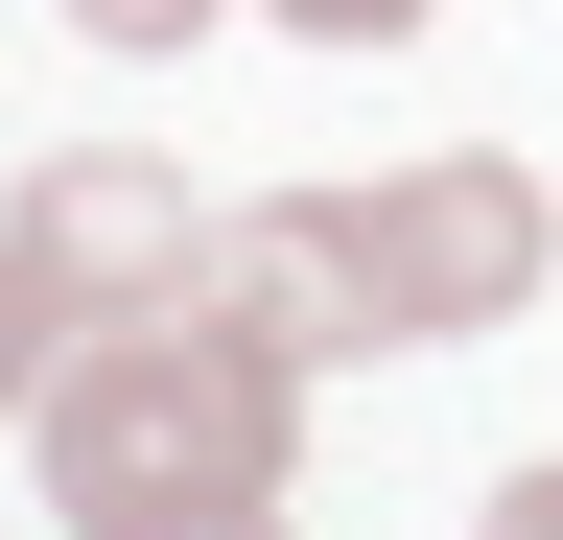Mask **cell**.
I'll list each match as a JSON object with an SVG mask.
<instances>
[{
  "label": "cell",
  "mask_w": 563,
  "mask_h": 540,
  "mask_svg": "<svg viewBox=\"0 0 563 540\" xmlns=\"http://www.w3.org/2000/svg\"><path fill=\"white\" fill-rule=\"evenodd\" d=\"M0 258L47 283V329H118V306H188V283H211V212H188L141 142H47L24 188H0Z\"/></svg>",
  "instance_id": "3957f363"
},
{
  "label": "cell",
  "mask_w": 563,
  "mask_h": 540,
  "mask_svg": "<svg viewBox=\"0 0 563 540\" xmlns=\"http://www.w3.org/2000/svg\"><path fill=\"white\" fill-rule=\"evenodd\" d=\"M470 540H563V447H540V470H493V517H470Z\"/></svg>",
  "instance_id": "ba28073f"
},
{
  "label": "cell",
  "mask_w": 563,
  "mask_h": 540,
  "mask_svg": "<svg viewBox=\"0 0 563 540\" xmlns=\"http://www.w3.org/2000/svg\"><path fill=\"white\" fill-rule=\"evenodd\" d=\"M47 353H70V329H47V283H24V258H0V423L47 399Z\"/></svg>",
  "instance_id": "5b68a950"
},
{
  "label": "cell",
  "mask_w": 563,
  "mask_h": 540,
  "mask_svg": "<svg viewBox=\"0 0 563 540\" xmlns=\"http://www.w3.org/2000/svg\"><path fill=\"white\" fill-rule=\"evenodd\" d=\"M329 235H352V283H376L399 353L517 329V306H540V258H563L540 165H493V142H422V165H376V188H329Z\"/></svg>",
  "instance_id": "7a4b0ae2"
},
{
  "label": "cell",
  "mask_w": 563,
  "mask_h": 540,
  "mask_svg": "<svg viewBox=\"0 0 563 540\" xmlns=\"http://www.w3.org/2000/svg\"><path fill=\"white\" fill-rule=\"evenodd\" d=\"M70 24H95V47H211L235 0H70Z\"/></svg>",
  "instance_id": "52a82bcc"
},
{
  "label": "cell",
  "mask_w": 563,
  "mask_h": 540,
  "mask_svg": "<svg viewBox=\"0 0 563 540\" xmlns=\"http://www.w3.org/2000/svg\"><path fill=\"white\" fill-rule=\"evenodd\" d=\"M258 24H306V47H422L446 0H258Z\"/></svg>",
  "instance_id": "8992f818"
},
{
  "label": "cell",
  "mask_w": 563,
  "mask_h": 540,
  "mask_svg": "<svg viewBox=\"0 0 563 540\" xmlns=\"http://www.w3.org/2000/svg\"><path fill=\"white\" fill-rule=\"evenodd\" d=\"M24 470L70 540H211V517H282V470H306V353L235 306H118L70 329L47 399H24Z\"/></svg>",
  "instance_id": "6da1fadb"
},
{
  "label": "cell",
  "mask_w": 563,
  "mask_h": 540,
  "mask_svg": "<svg viewBox=\"0 0 563 540\" xmlns=\"http://www.w3.org/2000/svg\"><path fill=\"white\" fill-rule=\"evenodd\" d=\"M211 540H282V517H211Z\"/></svg>",
  "instance_id": "9c48e42d"
},
{
  "label": "cell",
  "mask_w": 563,
  "mask_h": 540,
  "mask_svg": "<svg viewBox=\"0 0 563 540\" xmlns=\"http://www.w3.org/2000/svg\"><path fill=\"white\" fill-rule=\"evenodd\" d=\"M211 306H235V329H282L306 376L399 353V329H376V283H352V235H329V188H258V212H211Z\"/></svg>",
  "instance_id": "277c9868"
}]
</instances>
